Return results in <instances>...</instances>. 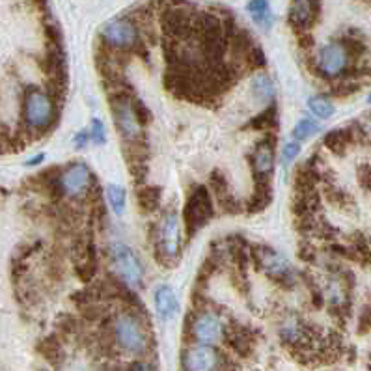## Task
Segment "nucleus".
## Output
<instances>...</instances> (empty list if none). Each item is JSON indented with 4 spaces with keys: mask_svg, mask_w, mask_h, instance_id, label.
Returning a JSON list of instances; mask_svg holds the SVG:
<instances>
[{
    "mask_svg": "<svg viewBox=\"0 0 371 371\" xmlns=\"http://www.w3.org/2000/svg\"><path fill=\"white\" fill-rule=\"evenodd\" d=\"M112 341L120 351L131 356H144L150 351V334L146 324L135 312L116 314L110 324Z\"/></svg>",
    "mask_w": 371,
    "mask_h": 371,
    "instance_id": "obj_1",
    "label": "nucleus"
},
{
    "mask_svg": "<svg viewBox=\"0 0 371 371\" xmlns=\"http://www.w3.org/2000/svg\"><path fill=\"white\" fill-rule=\"evenodd\" d=\"M23 118L30 131L43 133L49 127H53L56 120V107L51 94L39 88L27 90L23 103Z\"/></svg>",
    "mask_w": 371,
    "mask_h": 371,
    "instance_id": "obj_2",
    "label": "nucleus"
},
{
    "mask_svg": "<svg viewBox=\"0 0 371 371\" xmlns=\"http://www.w3.org/2000/svg\"><path fill=\"white\" fill-rule=\"evenodd\" d=\"M183 246V236H181V222L179 214L176 211H166L162 213L155 228V254L164 265L176 262L181 254Z\"/></svg>",
    "mask_w": 371,
    "mask_h": 371,
    "instance_id": "obj_3",
    "label": "nucleus"
},
{
    "mask_svg": "<svg viewBox=\"0 0 371 371\" xmlns=\"http://www.w3.org/2000/svg\"><path fill=\"white\" fill-rule=\"evenodd\" d=\"M110 110H112V118L118 127V133L126 140L129 146H138L144 136V123L140 121L138 114H136L135 103L131 97H127L126 94L112 95L110 99Z\"/></svg>",
    "mask_w": 371,
    "mask_h": 371,
    "instance_id": "obj_4",
    "label": "nucleus"
},
{
    "mask_svg": "<svg viewBox=\"0 0 371 371\" xmlns=\"http://www.w3.org/2000/svg\"><path fill=\"white\" fill-rule=\"evenodd\" d=\"M213 198L211 190L207 187H194L188 194L187 202L183 207V228L188 237H193L198 230H202L211 219H213Z\"/></svg>",
    "mask_w": 371,
    "mask_h": 371,
    "instance_id": "obj_5",
    "label": "nucleus"
},
{
    "mask_svg": "<svg viewBox=\"0 0 371 371\" xmlns=\"http://www.w3.org/2000/svg\"><path fill=\"white\" fill-rule=\"evenodd\" d=\"M353 63V54L345 42H329L319 47L315 54V71L323 79H340L349 71Z\"/></svg>",
    "mask_w": 371,
    "mask_h": 371,
    "instance_id": "obj_6",
    "label": "nucleus"
},
{
    "mask_svg": "<svg viewBox=\"0 0 371 371\" xmlns=\"http://www.w3.org/2000/svg\"><path fill=\"white\" fill-rule=\"evenodd\" d=\"M99 36L107 47L114 51H133L140 47V32L129 17H114L107 21L101 27Z\"/></svg>",
    "mask_w": 371,
    "mask_h": 371,
    "instance_id": "obj_7",
    "label": "nucleus"
},
{
    "mask_svg": "<svg viewBox=\"0 0 371 371\" xmlns=\"http://www.w3.org/2000/svg\"><path fill=\"white\" fill-rule=\"evenodd\" d=\"M109 257L123 284L131 288H140L144 282V267L131 246L121 241H114L109 246Z\"/></svg>",
    "mask_w": 371,
    "mask_h": 371,
    "instance_id": "obj_8",
    "label": "nucleus"
},
{
    "mask_svg": "<svg viewBox=\"0 0 371 371\" xmlns=\"http://www.w3.org/2000/svg\"><path fill=\"white\" fill-rule=\"evenodd\" d=\"M188 327L198 343L219 345L226 338V321L217 310H200L193 315Z\"/></svg>",
    "mask_w": 371,
    "mask_h": 371,
    "instance_id": "obj_9",
    "label": "nucleus"
},
{
    "mask_svg": "<svg viewBox=\"0 0 371 371\" xmlns=\"http://www.w3.org/2000/svg\"><path fill=\"white\" fill-rule=\"evenodd\" d=\"M254 260L260 265V269L265 272L267 276L272 278L274 282H280L284 286H291L297 280V272H295L291 263L288 262V257H284L274 248L254 246Z\"/></svg>",
    "mask_w": 371,
    "mask_h": 371,
    "instance_id": "obj_10",
    "label": "nucleus"
},
{
    "mask_svg": "<svg viewBox=\"0 0 371 371\" xmlns=\"http://www.w3.org/2000/svg\"><path fill=\"white\" fill-rule=\"evenodd\" d=\"M92 183H94V174H92L88 164L73 162L60 174L56 185L60 188V193L69 196V198H80L88 193Z\"/></svg>",
    "mask_w": 371,
    "mask_h": 371,
    "instance_id": "obj_11",
    "label": "nucleus"
},
{
    "mask_svg": "<svg viewBox=\"0 0 371 371\" xmlns=\"http://www.w3.org/2000/svg\"><path fill=\"white\" fill-rule=\"evenodd\" d=\"M185 371H220V355L214 345H193L183 356Z\"/></svg>",
    "mask_w": 371,
    "mask_h": 371,
    "instance_id": "obj_12",
    "label": "nucleus"
},
{
    "mask_svg": "<svg viewBox=\"0 0 371 371\" xmlns=\"http://www.w3.org/2000/svg\"><path fill=\"white\" fill-rule=\"evenodd\" d=\"M252 172L256 178L257 185H269L274 166H276V153L274 146L269 140H262L252 152Z\"/></svg>",
    "mask_w": 371,
    "mask_h": 371,
    "instance_id": "obj_13",
    "label": "nucleus"
},
{
    "mask_svg": "<svg viewBox=\"0 0 371 371\" xmlns=\"http://www.w3.org/2000/svg\"><path fill=\"white\" fill-rule=\"evenodd\" d=\"M323 297L334 312H345V310L349 308L351 303L347 278L343 274H340V272H330L329 276H327V282H324Z\"/></svg>",
    "mask_w": 371,
    "mask_h": 371,
    "instance_id": "obj_14",
    "label": "nucleus"
},
{
    "mask_svg": "<svg viewBox=\"0 0 371 371\" xmlns=\"http://www.w3.org/2000/svg\"><path fill=\"white\" fill-rule=\"evenodd\" d=\"M319 16V0H291L289 6V25L303 32L314 27Z\"/></svg>",
    "mask_w": 371,
    "mask_h": 371,
    "instance_id": "obj_15",
    "label": "nucleus"
},
{
    "mask_svg": "<svg viewBox=\"0 0 371 371\" xmlns=\"http://www.w3.org/2000/svg\"><path fill=\"white\" fill-rule=\"evenodd\" d=\"M280 338L289 345H304L310 341V329L297 315H286L280 323Z\"/></svg>",
    "mask_w": 371,
    "mask_h": 371,
    "instance_id": "obj_16",
    "label": "nucleus"
},
{
    "mask_svg": "<svg viewBox=\"0 0 371 371\" xmlns=\"http://www.w3.org/2000/svg\"><path fill=\"white\" fill-rule=\"evenodd\" d=\"M153 300H155V312H157V315L162 321H172V319L178 315V297H176V291H174L170 286H166V284L159 286V288L155 289Z\"/></svg>",
    "mask_w": 371,
    "mask_h": 371,
    "instance_id": "obj_17",
    "label": "nucleus"
},
{
    "mask_svg": "<svg viewBox=\"0 0 371 371\" xmlns=\"http://www.w3.org/2000/svg\"><path fill=\"white\" fill-rule=\"evenodd\" d=\"M250 90L252 95H254L256 99H260L262 103H267V105H271L272 101H274V95H276L274 80L267 73H257L256 77L252 79Z\"/></svg>",
    "mask_w": 371,
    "mask_h": 371,
    "instance_id": "obj_18",
    "label": "nucleus"
},
{
    "mask_svg": "<svg viewBox=\"0 0 371 371\" xmlns=\"http://www.w3.org/2000/svg\"><path fill=\"white\" fill-rule=\"evenodd\" d=\"M246 11L262 30H269L272 27V11L269 0H250L246 4Z\"/></svg>",
    "mask_w": 371,
    "mask_h": 371,
    "instance_id": "obj_19",
    "label": "nucleus"
},
{
    "mask_svg": "<svg viewBox=\"0 0 371 371\" xmlns=\"http://www.w3.org/2000/svg\"><path fill=\"white\" fill-rule=\"evenodd\" d=\"M136 198H138V205L144 213H153L161 205L162 193L159 187H142L138 188Z\"/></svg>",
    "mask_w": 371,
    "mask_h": 371,
    "instance_id": "obj_20",
    "label": "nucleus"
},
{
    "mask_svg": "<svg viewBox=\"0 0 371 371\" xmlns=\"http://www.w3.org/2000/svg\"><path fill=\"white\" fill-rule=\"evenodd\" d=\"M308 110L315 120H329L334 114V103L327 95H312L308 99Z\"/></svg>",
    "mask_w": 371,
    "mask_h": 371,
    "instance_id": "obj_21",
    "label": "nucleus"
},
{
    "mask_svg": "<svg viewBox=\"0 0 371 371\" xmlns=\"http://www.w3.org/2000/svg\"><path fill=\"white\" fill-rule=\"evenodd\" d=\"M107 200H109L110 209L114 211L116 217H121V214L126 213V205H127L126 188L120 187V185H109V187H107Z\"/></svg>",
    "mask_w": 371,
    "mask_h": 371,
    "instance_id": "obj_22",
    "label": "nucleus"
},
{
    "mask_svg": "<svg viewBox=\"0 0 371 371\" xmlns=\"http://www.w3.org/2000/svg\"><path fill=\"white\" fill-rule=\"evenodd\" d=\"M351 140L353 138H351L349 129H334V131H330L329 135L324 136V144L334 153H343L351 144Z\"/></svg>",
    "mask_w": 371,
    "mask_h": 371,
    "instance_id": "obj_23",
    "label": "nucleus"
},
{
    "mask_svg": "<svg viewBox=\"0 0 371 371\" xmlns=\"http://www.w3.org/2000/svg\"><path fill=\"white\" fill-rule=\"evenodd\" d=\"M317 131H319V123L315 121V118L306 116V118H300V120L295 123V127H293V138L303 144L304 140L312 138Z\"/></svg>",
    "mask_w": 371,
    "mask_h": 371,
    "instance_id": "obj_24",
    "label": "nucleus"
},
{
    "mask_svg": "<svg viewBox=\"0 0 371 371\" xmlns=\"http://www.w3.org/2000/svg\"><path fill=\"white\" fill-rule=\"evenodd\" d=\"M278 123V114L274 105L269 107L267 110H263L262 114H257L256 118H252L250 126L256 127L257 131H265V129H271V127H276Z\"/></svg>",
    "mask_w": 371,
    "mask_h": 371,
    "instance_id": "obj_25",
    "label": "nucleus"
},
{
    "mask_svg": "<svg viewBox=\"0 0 371 371\" xmlns=\"http://www.w3.org/2000/svg\"><path fill=\"white\" fill-rule=\"evenodd\" d=\"M39 353H42L51 364H54V366H56L60 356H62V349H60V345H58V341L54 340L53 336H51V338H45V340L39 343Z\"/></svg>",
    "mask_w": 371,
    "mask_h": 371,
    "instance_id": "obj_26",
    "label": "nucleus"
},
{
    "mask_svg": "<svg viewBox=\"0 0 371 371\" xmlns=\"http://www.w3.org/2000/svg\"><path fill=\"white\" fill-rule=\"evenodd\" d=\"M90 142L95 144V146H103L107 142V127L105 123L99 120V118H94L90 121Z\"/></svg>",
    "mask_w": 371,
    "mask_h": 371,
    "instance_id": "obj_27",
    "label": "nucleus"
},
{
    "mask_svg": "<svg viewBox=\"0 0 371 371\" xmlns=\"http://www.w3.org/2000/svg\"><path fill=\"white\" fill-rule=\"evenodd\" d=\"M300 155V142L291 138L284 144L282 147V164L284 168H289L293 162L297 161V157Z\"/></svg>",
    "mask_w": 371,
    "mask_h": 371,
    "instance_id": "obj_28",
    "label": "nucleus"
},
{
    "mask_svg": "<svg viewBox=\"0 0 371 371\" xmlns=\"http://www.w3.org/2000/svg\"><path fill=\"white\" fill-rule=\"evenodd\" d=\"M371 330V304H366L362 308L360 319H358V332H370Z\"/></svg>",
    "mask_w": 371,
    "mask_h": 371,
    "instance_id": "obj_29",
    "label": "nucleus"
},
{
    "mask_svg": "<svg viewBox=\"0 0 371 371\" xmlns=\"http://www.w3.org/2000/svg\"><path fill=\"white\" fill-rule=\"evenodd\" d=\"M73 142H75V147H79V150H83V147H86V144H90V135H88V131L77 133V135L73 136Z\"/></svg>",
    "mask_w": 371,
    "mask_h": 371,
    "instance_id": "obj_30",
    "label": "nucleus"
},
{
    "mask_svg": "<svg viewBox=\"0 0 371 371\" xmlns=\"http://www.w3.org/2000/svg\"><path fill=\"white\" fill-rule=\"evenodd\" d=\"M131 371H153V367L150 364H144V362H136L131 366Z\"/></svg>",
    "mask_w": 371,
    "mask_h": 371,
    "instance_id": "obj_31",
    "label": "nucleus"
},
{
    "mask_svg": "<svg viewBox=\"0 0 371 371\" xmlns=\"http://www.w3.org/2000/svg\"><path fill=\"white\" fill-rule=\"evenodd\" d=\"M43 157H45V155H36V157L32 159V161H28L27 164H28V166H32V164H37V162L43 161Z\"/></svg>",
    "mask_w": 371,
    "mask_h": 371,
    "instance_id": "obj_32",
    "label": "nucleus"
},
{
    "mask_svg": "<svg viewBox=\"0 0 371 371\" xmlns=\"http://www.w3.org/2000/svg\"><path fill=\"white\" fill-rule=\"evenodd\" d=\"M366 129H367V131H370V135H371V118L366 121Z\"/></svg>",
    "mask_w": 371,
    "mask_h": 371,
    "instance_id": "obj_33",
    "label": "nucleus"
},
{
    "mask_svg": "<svg viewBox=\"0 0 371 371\" xmlns=\"http://www.w3.org/2000/svg\"><path fill=\"white\" fill-rule=\"evenodd\" d=\"M367 103H370V105H371V95H370V97H367Z\"/></svg>",
    "mask_w": 371,
    "mask_h": 371,
    "instance_id": "obj_34",
    "label": "nucleus"
},
{
    "mask_svg": "<svg viewBox=\"0 0 371 371\" xmlns=\"http://www.w3.org/2000/svg\"><path fill=\"white\" fill-rule=\"evenodd\" d=\"M370 370H371V358H370Z\"/></svg>",
    "mask_w": 371,
    "mask_h": 371,
    "instance_id": "obj_35",
    "label": "nucleus"
}]
</instances>
